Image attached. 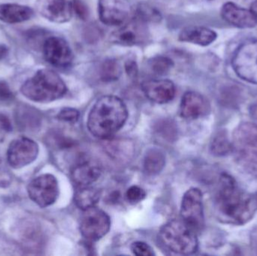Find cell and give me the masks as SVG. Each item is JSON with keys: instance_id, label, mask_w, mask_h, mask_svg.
Listing matches in <instances>:
<instances>
[{"instance_id": "obj_1", "label": "cell", "mask_w": 257, "mask_h": 256, "mask_svg": "<svg viewBox=\"0 0 257 256\" xmlns=\"http://www.w3.org/2000/svg\"><path fill=\"white\" fill-rule=\"evenodd\" d=\"M217 217L225 224L241 225L253 219L256 210L254 198L226 174L220 177L214 199Z\"/></svg>"}, {"instance_id": "obj_2", "label": "cell", "mask_w": 257, "mask_h": 256, "mask_svg": "<svg viewBox=\"0 0 257 256\" xmlns=\"http://www.w3.org/2000/svg\"><path fill=\"white\" fill-rule=\"evenodd\" d=\"M127 118V108L122 99L115 96H104L92 108L87 128L93 136L105 139L118 132Z\"/></svg>"}, {"instance_id": "obj_3", "label": "cell", "mask_w": 257, "mask_h": 256, "mask_svg": "<svg viewBox=\"0 0 257 256\" xmlns=\"http://www.w3.org/2000/svg\"><path fill=\"white\" fill-rule=\"evenodd\" d=\"M21 92L33 102L48 103L63 97L67 87L58 74L50 69H41L23 84Z\"/></svg>"}, {"instance_id": "obj_4", "label": "cell", "mask_w": 257, "mask_h": 256, "mask_svg": "<svg viewBox=\"0 0 257 256\" xmlns=\"http://www.w3.org/2000/svg\"><path fill=\"white\" fill-rule=\"evenodd\" d=\"M158 239L166 249L181 255H191L198 249L196 232L183 220L173 219L165 224Z\"/></svg>"}, {"instance_id": "obj_5", "label": "cell", "mask_w": 257, "mask_h": 256, "mask_svg": "<svg viewBox=\"0 0 257 256\" xmlns=\"http://www.w3.org/2000/svg\"><path fill=\"white\" fill-rule=\"evenodd\" d=\"M232 144L238 163L257 174V125L241 123L234 131Z\"/></svg>"}, {"instance_id": "obj_6", "label": "cell", "mask_w": 257, "mask_h": 256, "mask_svg": "<svg viewBox=\"0 0 257 256\" xmlns=\"http://www.w3.org/2000/svg\"><path fill=\"white\" fill-rule=\"evenodd\" d=\"M232 64L238 78L257 84V40L240 45L234 54Z\"/></svg>"}, {"instance_id": "obj_7", "label": "cell", "mask_w": 257, "mask_h": 256, "mask_svg": "<svg viewBox=\"0 0 257 256\" xmlns=\"http://www.w3.org/2000/svg\"><path fill=\"white\" fill-rule=\"evenodd\" d=\"M111 219L103 210L92 207L84 210L80 222V231L89 241H97L109 231Z\"/></svg>"}, {"instance_id": "obj_8", "label": "cell", "mask_w": 257, "mask_h": 256, "mask_svg": "<svg viewBox=\"0 0 257 256\" xmlns=\"http://www.w3.org/2000/svg\"><path fill=\"white\" fill-rule=\"evenodd\" d=\"M27 192L30 199L39 207H48L58 198V182L52 174H42L29 183Z\"/></svg>"}, {"instance_id": "obj_9", "label": "cell", "mask_w": 257, "mask_h": 256, "mask_svg": "<svg viewBox=\"0 0 257 256\" xmlns=\"http://www.w3.org/2000/svg\"><path fill=\"white\" fill-rule=\"evenodd\" d=\"M181 215L182 220L196 233L205 226L202 193L197 188H191L183 197Z\"/></svg>"}, {"instance_id": "obj_10", "label": "cell", "mask_w": 257, "mask_h": 256, "mask_svg": "<svg viewBox=\"0 0 257 256\" xmlns=\"http://www.w3.org/2000/svg\"><path fill=\"white\" fill-rule=\"evenodd\" d=\"M39 151V145L33 140L24 137L17 138L8 149V162L15 169L23 168L36 160Z\"/></svg>"}, {"instance_id": "obj_11", "label": "cell", "mask_w": 257, "mask_h": 256, "mask_svg": "<svg viewBox=\"0 0 257 256\" xmlns=\"http://www.w3.org/2000/svg\"><path fill=\"white\" fill-rule=\"evenodd\" d=\"M45 60L57 68H66L72 64L74 56L69 44L57 36L48 38L43 44Z\"/></svg>"}, {"instance_id": "obj_12", "label": "cell", "mask_w": 257, "mask_h": 256, "mask_svg": "<svg viewBox=\"0 0 257 256\" xmlns=\"http://www.w3.org/2000/svg\"><path fill=\"white\" fill-rule=\"evenodd\" d=\"M130 12L125 0H99L98 3L99 20L107 26L122 25L127 20Z\"/></svg>"}, {"instance_id": "obj_13", "label": "cell", "mask_w": 257, "mask_h": 256, "mask_svg": "<svg viewBox=\"0 0 257 256\" xmlns=\"http://www.w3.org/2000/svg\"><path fill=\"white\" fill-rule=\"evenodd\" d=\"M147 38L148 30L144 22L136 19L113 32L110 36V41L115 45L130 47L141 45L146 41Z\"/></svg>"}, {"instance_id": "obj_14", "label": "cell", "mask_w": 257, "mask_h": 256, "mask_svg": "<svg viewBox=\"0 0 257 256\" xmlns=\"http://www.w3.org/2000/svg\"><path fill=\"white\" fill-rule=\"evenodd\" d=\"M36 8L43 18L57 24L68 22L73 15L72 2L68 0H37Z\"/></svg>"}, {"instance_id": "obj_15", "label": "cell", "mask_w": 257, "mask_h": 256, "mask_svg": "<svg viewBox=\"0 0 257 256\" xmlns=\"http://www.w3.org/2000/svg\"><path fill=\"white\" fill-rule=\"evenodd\" d=\"M142 89L150 100L158 104L170 102L175 98L176 88L172 81L167 79H152L144 81Z\"/></svg>"}, {"instance_id": "obj_16", "label": "cell", "mask_w": 257, "mask_h": 256, "mask_svg": "<svg viewBox=\"0 0 257 256\" xmlns=\"http://www.w3.org/2000/svg\"><path fill=\"white\" fill-rule=\"evenodd\" d=\"M221 17L226 22L238 28H253L257 25L256 15L250 9L239 7L231 2L222 6Z\"/></svg>"}, {"instance_id": "obj_17", "label": "cell", "mask_w": 257, "mask_h": 256, "mask_svg": "<svg viewBox=\"0 0 257 256\" xmlns=\"http://www.w3.org/2000/svg\"><path fill=\"white\" fill-rule=\"evenodd\" d=\"M208 101L197 92L189 91L184 93L181 99L180 114L187 120H195L209 112Z\"/></svg>"}, {"instance_id": "obj_18", "label": "cell", "mask_w": 257, "mask_h": 256, "mask_svg": "<svg viewBox=\"0 0 257 256\" xmlns=\"http://www.w3.org/2000/svg\"><path fill=\"white\" fill-rule=\"evenodd\" d=\"M217 33L211 29L201 26H189L181 30L178 39L200 46H208L217 39Z\"/></svg>"}, {"instance_id": "obj_19", "label": "cell", "mask_w": 257, "mask_h": 256, "mask_svg": "<svg viewBox=\"0 0 257 256\" xmlns=\"http://www.w3.org/2000/svg\"><path fill=\"white\" fill-rule=\"evenodd\" d=\"M102 174L100 167L95 162H82L74 167L72 178L79 186H90L96 182Z\"/></svg>"}, {"instance_id": "obj_20", "label": "cell", "mask_w": 257, "mask_h": 256, "mask_svg": "<svg viewBox=\"0 0 257 256\" xmlns=\"http://www.w3.org/2000/svg\"><path fill=\"white\" fill-rule=\"evenodd\" d=\"M33 9L18 4L0 5V21L6 24H19L33 18Z\"/></svg>"}, {"instance_id": "obj_21", "label": "cell", "mask_w": 257, "mask_h": 256, "mask_svg": "<svg viewBox=\"0 0 257 256\" xmlns=\"http://www.w3.org/2000/svg\"><path fill=\"white\" fill-rule=\"evenodd\" d=\"M99 191L90 186H80L74 195L75 204L83 210L94 207L99 201Z\"/></svg>"}, {"instance_id": "obj_22", "label": "cell", "mask_w": 257, "mask_h": 256, "mask_svg": "<svg viewBox=\"0 0 257 256\" xmlns=\"http://www.w3.org/2000/svg\"><path fill=\"white\" fill-rule=\"evenodd\" d=\"M166 156L160 149H150L144 159V170L149 175L159 174L164 168Z\"/></svg>"}, {"instance_id": "obj_23", "label": "cell", "mask_w": 257, "mask_h": 256, "mask_svg": "<svg viewBox=\"0 0 257 256\" xmlns=\"http://www.w3.org/2000/svg\"><path fill=\"white\" fill-rule=\"evenodd\" d=\"M211 153L217 156H223L232 152V144L229 142L226 134L220 132L214 136L210 146Z\"/></svg>"}, {"instance_id": "obj_24", "label": "cell", "mask_w": 257, "mask_h": 256, "mask_svg": "<svg viewBox=\"0 0 257 256\" xmlns=\"http://www.w3.org/2000/svg\"><path fill=\"white\" fill-rule=\"evenodd\" d=\"M121 75V67L115 60H107L101 67V78L102 81L110 82L116 81Z\"/></svg>"}, {"instance_id": "obj_25", "label": "cell", "mask_w": 257, "mask_h": 256, "mask_svg": "<svg viewBox=\"0 0 257 256\" xmlns=\"http://www.w3.org/2000/svg\"><path fill=\"white\" fill-rule=\"evenodd\" d=\"M149 66L154 73L163 75L168 73L173 68L174 63L169 57L157 56L150 60Z\"/></svg>"}, {"instance_id": "obj_26", "label": "cell", "mask_w": 257, "mask_h": 256, "mask_svg": "<svg viewBox=\"0 0 257 256\" xmlns=\"http://www.w3.org/2000/svg\"><path fill=\"white\" fill-rule=\"evenodd\" d=\"M136 19L146 22V21H158L161 19L160 13L155 9H152L151 6H140L138 8L137 18Z\"/></svg>"}, {"instance_id": "obj_27", "label": "cell", "mask_w": 257, "mask_h": 256, "mask_svg": "<svg viewBox=\"0 0 257 256\" xmlns=\"http://www.w3.org/2000/svg\"><path fill=\"white\" fill-rule=\"evenodd\" d=\"M146 192L142 188L137 186H133L126 191V197L128 202L131 204H137L145 199Z\"/></svg>"}, {"instance_id": "obj_28", "label": "cell", "mask_w": 257, "mask_h": 256, "mask_svg": "<svg viewBox=\"0 0 257 256\" xmlns=\"http://www.w3.org/2000/svg\"><path fill=\"white\" fill-rule=\"evenodd\" d=\"M132 252L138 256H152L155 255L152 248L144 242H135L131 246Z\"/></svg>"}, {"instance_id": "obj_29", "label": "cell", "mask_w": 257, "mask_h": 256, "mask_svg": "<svg viewBox=\"0 0 257 256\" xmlns=\"http://www.w3.org/2000/svg\"><path fill=\"white\" fill-rule=\"evenodd\" d=\"M80 114L78 111L74 108H66L60 111L57 115V118L63 122L67 123H75L79 118Z\"/></svg>"}, {"instance_id": "obj_30", "label": "cell", "mask_w": 257, "mask_h": 256, "mask_svg": "<svg viewBox=\"0 0 257 256\" xmlns=\"http://www.w3.org/2000/svg\"><path fill=\"white\" fill-rule=\"evenodd\" d=\"M72 10L80 19L85 21L89 15V10L87 6L82 0H73L72 2Z\"/></svg>"}, {"instance_id": "obj_31", "label": "cell", "mask_w": 257, "mask_h": 256, "mask_svg": "<svg viewBox=\"0 0 257 256\" xmlns=\"http://www.w3.org/2000/svg\"><path fill=\"white\" fill-rule=\"evenodd\" d=\"M13 99V93L9 88L7 83L3 81H0V101H2V102H9Z\"/></svg>"}, {"instance_id": "obj_32", "label": "cell", "mask_w": 257, "mask_h": 256, "mask_svg": "<svg viewBox=\"0 0 257 256\" xmlns=\"http://www.w3.org/2000/svg\"><path fill=\"white\" fill-rule=\"evenodd\" d=\"M125 70L130 78H136L138 75V66L133 60H128L125 63Z\"/></svg>"}, {"instance_id": "obj_33", "label": "cell", "mask_w": 257, "mask_h": 256, "mask_svg": "<svg viewBox=\"0 0 257 256\" xmlns=\"http://www.w3.org/2000/svg\"><path fill=\"white\" fill-rule=\"evenodd\" d=\"M12 183V177L7 171L0 169V187H7Z\"/></svg>"}, {"instance_id": "obj_34", "label": "cell", "mask_w": 257, "mask_h": 256, "mask_svg": "<svg viewBox=\"0 0 257 256\" xmlns=\"http://www.w3.org/2000/svg\"><path fill=\"white\" fill-rule=\"evenodd\" d=\"M0 129L4 131H11L12 129V126L7 117L3 115H0Z\"/></svg>"}, {"instance_id": "obj_35", "label": "cell", "mask_w": 257, "mask_h": 256, "mask_svg": "<svg viewBox=\"0 0 257 256\" xmlns=\"http://www.w3.org/2000/svg\"><path fill=\"white\" fill-rule=\"evenodd\" d=\"M249 112H250V117L253 120H257V100L251 104L249 108Z\"/></svg>"}, {"instance_id": "obj_36", "label": "cell", "mask_w": 257, "mask_h": 256, "mask_svg": "<svg viewBox=\"0 0 257 256\" xmlns=\"http://www.w3.org/2000/svg\"><path fill=\"white\" fill-rule=\"evenodd\" d=\"M8 48L4 45H0V60L5 58L8 55Z\"/></svg>"}, {"instance_id": "obj_37", "label": "cell", "mask_w": 257, "mask_h": 256, "mask_svg": "<svg viewBox=\"0 0 257 256\" xmlns=\"http://www.w3.org/2000/svg\"><path fill=\"white\" fill-rule=\"evenodd\" d=\"M250 10L254 13V15H256L257 18V0L256 1L253 2L251 5V8H250Z\"/></svg>"}, {"instance_id": "obj_38", "label": "cell", "mask_w": 257, "mask_h": 256, "mask_svg": "<svg viewBox=\"0 0 257 256\" xmlns=\"http://www.w3.org/2000/svg\"><path fill=\"white\" fill-rule=\"evenodd\" d=\"M253 198H254L255 203H256V205L257 207V193L256 195H255V196L253 197Z\"/></svg>"}]
</instances>
